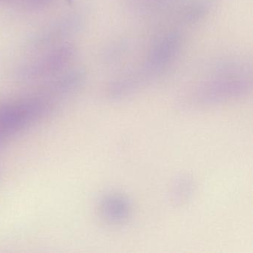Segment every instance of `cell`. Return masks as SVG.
Masks as SVG:
<instances>
[{
    "mask_svg": "<svg viewBox=\"0 0 253 253\" xmlns=\"http://www.w3.org/2000/svg\"><path fill=\"white\" fill-rule=\"evenodd\" d=\"M7 1H10V0H0V3H2V2H7Z\"/></svg>",
    "mask_w": 253,
    "mask_h": 253,
    "instance_id": "52a82bcc",
    "label": "cell"
},
{
    "mask_svg": "<svg viewBox=\"0 0 253 253\" xmlns=\"http://www.w3.org/2000/svg\"><path fill=\"white\" fill-rule=\"evenodd\" d=\"M2 145H3V143H2V142L0 141V147H1V146H2Z\"/></svg>",
    "mask_w": 253,
    "mask_h": 253,
    "instance_id": "ba28073f",
    "label": "cell"
},
{
    "mask_svg": "<svg viewBox=\"0 0 253 253\" xmlns=\"http://www.w3.org/2000/svg\"><path fill=\"white\" fill-rule=\"evenodd\" d=\"M100 210L105 218L109 221H123L129 215L131 206L126 198L120 195H112L103 198Z\"/></svg>",
    "mask_w": 253,
    "mask_h": 253,
    "instance_id": "5b68a950",
    "label": "cell"
},
{
    "mask_svg": "<svg viewBox=\"0 0 253 253\" xmlns=\"http://www.w3.org/2000/svg\"><path fill=\"white\" fill-rule=\"evenodd\" d=\"M56 106L37 93L15 101L0 102V141L21 132L53 112Z\"/></svg>",
    "mask_w": 253,
    "mask_h": 253,
    "instance_id": "6da1fadb",
    "label": "cell"
},
{
    "mask_svg": "<svg viewBox=\"0 0 253 253\" xmlns=\"http://www.w3.org/2000/svg\"><path fill=\"white\" fill-rule=\"evenodd\" d=\"M56 0H19L20 5L28 10L42 9L54 3Z\"/></svg>",
    "mask_w": 253,
    "mask_h": 253,
    "instance_id": "8992f818",
    "label": "cell"
},
{
    "mask_svg": "<svg viewBox=\"0 0 253 253\" xmlns=\"http://www.w3.org/2000/svg\"><path fill=\"white\" fill-rule=\"evenodd\" d=\"M85 74L81 69H67L51 79L42 86L41 92L58 104L63 99L70 97L82 86Z\"/></svg>",
    "mask_w": 253,
    "mask_h": 253,
    "instance_id": "277c9868",
    "label": "cell"
},
{
    "mask_svg": "<svg viewBox=\"0 0 253 253\" xmlns=\"http://www.w3.org/2000/svg\"><path fill=\"white\" fill-rule=\"evenodd\" d=\"M80 26V19L76 16L68 15L62 17L45 26L33 36L29 42L30 48L41 49L61 42L76 33Z\"/></svg>",
    "mask_w": 253,
    "mask_h": 253,
    "instance_id": "3957f363",
    "label": "cell"
},
{
    "mask_svg": "<svg viewBox=\"0 0 253 253\" xmlns=\"http://www.w3.org/2000/svg\"><path fill=\"white\" fill-rule=\"evenodd\" d=\"M76 54V48L71 44L54 46L36 58L20 65L16 71V78L23 82L51 78L69 69Z\"/></svg>",
    "mask_w": 253,
    "mask_h": 253,
    "instance_id": "7a4b0ae2",
    "label": "cell"
}]
</instances>
